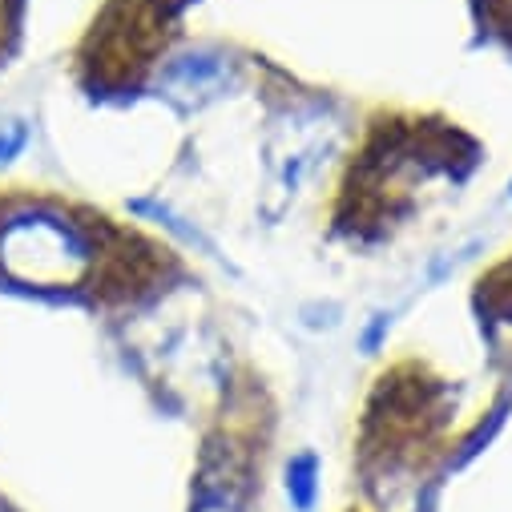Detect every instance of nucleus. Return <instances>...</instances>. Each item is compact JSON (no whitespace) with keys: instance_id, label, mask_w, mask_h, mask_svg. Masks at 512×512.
<instances>
[{"instance_id":"f257e3e1","label":"nucleus","mask_w":512,"mask_h":512,"mask_svg":"<svg viewBox=\"0 0 512 512\" xmlns=\"http://www.w3.org/2000/svg\"><path fill=\"white\" fill-rule=\"evenodd\" d=\"M311 472H315V460L311 456H303L299 464H295V472H291V488H295V500L307 508L311 504Z\"/></svg>"}]
</instances>
